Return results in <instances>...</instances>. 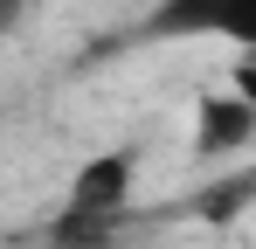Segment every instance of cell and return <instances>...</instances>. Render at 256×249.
<instances>
[{"mask_svg":"<svg viewBox=\"0 0 256 249\" xmlns=\"http://www.w3.org/2000/svg\"><path fill=\"white\" fill-rule=\"evenodd\" d=\"M146 28L166 42H222L256 56V0H160Z\"/></svg>","mask_w":256,"mask_h":249,"instance_id":"6da1fadb","label":"cell"},{"mask_svg":"<svg viewBox=\"0 0 256 249\" xmlns=\"http://www.w3.org/2000/svg\"><path fill=\"white\" fill-rule=\"evenodd\" d=\"M132 201V160L125 152H104V160H90L76 173V187H70V201H62V222H56V236L70 242V236H111V222L125 214Z\"/></svg>","mask_w":256,"mask_h":249,"instance_id":"7a4b0ae2","label":"cell"},{"mask_svg":"<svg viewBox=\"0 0 256 249\" xmlns=\"http://www.w3.org/2000/svg\"><path fill=\"white\" fill-rule=\"evenodd\" d=\"M256 146V90H208L194 104V152L201 160H228V152H250Z\"/></svg>","mask_w":256,"mask_h":249,"instance_id":"3957f363","label":"cell"},{"mask_svg":"<svg viewBox=\"0 0 256 249\" xmlns=\"http://www.w3.org/2000/svg\"><path fill=\"white\" fill-rule=\"evenodd\" d=\"M28 14H35V0H0V35H14Z\"/></svg>","mask_w":256,"mask_h":249,"instance_id":"277c9868","label":"cell"}]
</instances>
